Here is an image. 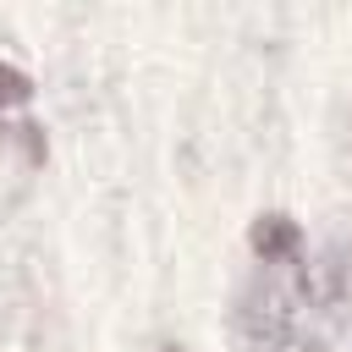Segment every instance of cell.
<instances>
[{"label": "cell", "instance_id": "277c9868", "mask_svg": "<svg viewBox=\"0 0 352 352\" xmlns=\"http://www.w3.org/2000/svg\"><path fill=\"white\" fill-rule=\"evenodd\" d=\"M160 352H192V346H182V341H165V346H160Z\"/></svg>", "mask_w": 352, "mask_h": 352}, {"label": "cell", "instance_id": "3957f363", "mask_svg": "<svg viewBox=\"0 0 352 352\" xmlns=\"http://www.w3.org/2000/svg\"><path fill=\"white\" fill-rule=\"evenodd\" d=\"M248 248H253V258H258V264H280V258H297V253L308 248V236H302V226H297L286 209H270V214H258V220H253Z\"/></svg>", "mask_w": 352, "mask_h": 352}, {"label": "cell", "instance_id": "7a4b0ae2", "mask_svg": "<svg viewBox=\"0 0 352 352\" xmlns=\"http://www.w3.org/2000/svg\"><path fill=\"white\" fill-rule=\"evenodd\" d=\"M308 275H314V292H319L330 324L352 330V226H336L308 253Z\"/></svg>", "mask_w": 352, "mask_h": 352}, {"label": "cell", "instance_id": "6da1fadb", "mask_svg": "<svg viewBox=\"0 0 352 352\" xmlns=\"http://www.w3.org/2000/svg\"><path fill=\"white\" fill-rule=\"evenodd\" d=\"M226 336H231V352H330L336 346L341 330L330 324V314L314 292L308 248L280 264L253 258L248 280L231 297Z\"/></svg>", "mask_w": 352, "mask_h": 352}]
</instances>
